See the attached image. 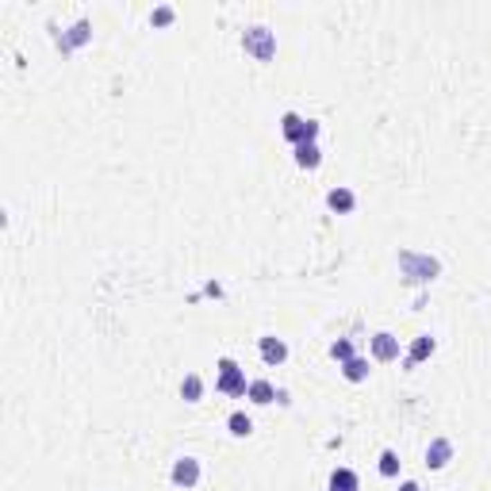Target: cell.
<instances>
[{
  "label": "cell",
  "instance_id": "obj_1",
  "mask_svg": "<svg viewBox=\"0 0 491 491\" xmlns=\"http://www.w3.org/2000/svg\"><path fill=\"white\" fill-rule=\"evenodd\" d=\"M280 131H284V139H288L292 146H303V142L319 139V123H315V119H303V116H296V111H288V116L280 119Z\"/></svg>",
  "mask_w": 491,
  "mask_h": 491
},
{
  "label": "cell",
  "instance_id": "obj_2",
  "mask_svg": "<svg viewBox=\"0 0 491 491\" xmlns=\"http://www.w3.org/2000/svg\"><path fill=\"white\" fill-rule=\"evenodd\" d=\"M215 388L223 391V395H246V391H250V380H246V373H242V368L234 365L231 357H223V361H219V380H215Z\"/></svg>",
  "mask_w": 491,
  "mask_h": 491
},
{
  "label": "cell",
  "instance_id": "obj_3",
  "mask_svg": "<svg viewBox=\"0 0 491 491\" xmlns=\"http://www.w3.org/2000/svg\"><path fill=\"white\" fill-rule=\"evenodd\" d=\"M242 46H246V54H253L258 62H269L276 54V39L269 27H250V31L242 35Z\"/></svg>",
  "mask_w": 491,
  "mask_h": 491
},
{
  "label": "cell",
  "instance_id": "obj_4",
  "mask_svg": "<svg viewBox=\"0 0 491 491\" xmlns=\"http://www.w3.org/2000/svg\"><path fill=\"white\" fill-rule=\"evenodd\" d=\"M400 265L407 269V280H434L438 276V261L434 258H422V253H403L400 258Z\"/></svg>",
  "mask_w": 491,
  "mask_h": 491
},
{
  "label": "cell",
  "instance_id": "obj_5",
  "mask_svg": "<svg viewBox=\"0 0 491 491\" xmlns=\"http://www.w3.org/2000/svg\"><path fill=\"white\" fill-rule=\"evenodd\" d=\"M173 483H177V488H184V491L196 488V483H200V461H196V457H181V461H177V465H173Z\"/></svg>",
  "mask_w": 491,
  "mask_h": 491
},
{
  "label": "cell",
  "instance_id": "obj_6",
  "mask_svg": "<svg viewBox=\"0 0 491 491\" xmlns=\"http://www.w3.org/2000/svg\"><path fill=\"white\" fill-rule=\"evenodd\" d=\"M373 357L376 361H395V357H400V338L388 334V330L376 334V338H373Z\"/></svg>",
  "mask_w": 491,
  "mask_h": 491
},
{
  "label": "cell",
  "instance_id": "obj_7",
  "mask_svg": "<svg viewBox=\"0 0 491 491\" xmlns=\"http://www.w3.org/2000/svg\"><path fill=\"white\" fill-rule=\"evenodd\" d=\"M449 457H453V441L434 438L430 445H426V465H430V468H445V465H449Z\"/></svg>",
  "mask_w": 491,
  "mask_h": 491
},
{
  "label": "cell",
  "instance_id": "obj_8",
  "mask_svg": "<svg viewBox=\"0 0 491 491\" xmlns=\"http://www.w3.org/2000/svg\"><path fill=\"white\" fill-rule=\"evenodd\" d=\"M284 357H288V346H284L280 338H273V334H265V338H261V361H265V365H280Z\"/></svg>",
  "mask_w": 491,
  "mask_h": 491
},
{
  "label": "cell",
  "instance_id": "obj_9",
  "mask_svg": "<svg viewBox=\"0 0 491 491\" xmlns=\"http://www.w3.org/2000/svg\"><path fill=\"white\" fill-rule=\"evenodd\" d=\"M326 204H330V211H338V215H350V211H353V204H357V196H353L350 188H330Z\"/></svg>",
  "mask_w": 491,
  "mask_h": 491
},
{
  "label": "cell",
  "instance_id": "obj_10",
  "mask_svg": "<svg viewBox=\"0 0 491 491\" xmlns=\"http://www.w3.org/2000/svg\"><path fill=\"white\" fill-rule=\"evenodd\" d=\"M319 161H323L319 142H303V146H296V166H300V169H319Z\"/></svg>",
  "mask_w": 491,
  "mask_h": 491
},
{
  "label": "cell",
  "instance_id": "obj_11",
  "mask_svg": "<svg viewBox=\"0 0 491 491\" xmlns=\"http://www.w3.org/2000/svg\"><path fill=\"white\" fill-rule=\"evenodd\" d=\"M434 353V338L430 334H418L415 341H411V353H407V365H418V361H426Z\"/></svg>",
  "mask_w": 491,
  "mask_h": 491
},
{
  "label": "cell",
  "instance_id": "obj_12",
  "mask_svg": "<svg viewBox=\"0 0 491 491\" xmlns=\"http://www.w3.org/2000/svg\"><path fill=\"white\" fill-rule=\"evenodd\" d=\"M246 395H250L253 403H258V407H265V403H273L276 400V388L269 380H250V391H246Z\"/></svg>",
  "mask_w": 491,
  "mask_h": 491
},
{
  "label": "cell",
  "instance_id": "obj_13",
  "mask_svg": "<svg viewBox=\"0 0 491 491\" xmlns=\"http://www.w3.org/2000/svg\"><path fill=\"white\" fill-rule=\"evenodd\" d=\"M200 395H204V380H200L196 373H188V376L181 380V400H184V403H200Z\"/></svg>",
  "mask_w": 491,
  "mask_h": 491
},
{
  "label": "cell",
  "instance_id": "obj_14",
  "mask_svg": "<svg viewBox=\"0 0 491 491\" xmlns=\"http://www.w3.org/2000/svg\"><path fill=\"white\" fill-rule=\"evenodd\" d=\"M330 491H357V472H350V468H334Z\"/></svg>",
  "mask_w": 491,
  "mask_h": 491
},
{
  "label": "cell",
  "instance_id": "obj_15",
  "mask_svg": "<svg viewBox=\"0 0 491 491\" xmlns=\"http://www.w3.org/2000/svg\"><path fill=\"white\" fill-rule=\"evenodd\" d=\"M341 373H346V380L361 384V380H368V361L365 357H350L346 365H341Z\"/></svg>",
  "mask_w": 491,
  "mask_h": 491
},
{
  "label": "cell",
  "instance_id": "obj_16",
  "mask_svg": "<svg viewBox=\"0 0 491 491\" xmlns=\"http://www.w3.org/2000/svg\"><path fill=\"white\" fill-rule=\"evenodd\" d=\"M226 426H231V434H234V438H250V434H253L250 415H242V411H234V415L226 418Z\"/></svg>",
  "mask_w": 491,
  "mask_h": 491
},
{
  "label": "cell",
  "instance_id": "obj_17",
  "mask_svg": "<svg viewBox=\"0 0 491 491\" xmlns=\"http://www.w3.org/2000/svg\"><path fill=\"white\" fill-rule=\"evenodd\" d=\"M380 476H400V453L395 449L380 453Z\"/></svg>",
  "mask_w": 491,
  "mask_h": 491
},
{
  "label": "cell",
  "instance_id": "obj_18",
  "mask_svg": "<svg viewBox=\"0 0 491 491\" xmlns=\"http://www.w3.org/2000/svg\"><path fill=\"white\" fill-rule=\"evenodd\" d=\"M330 357L346 365V361L353 357V346H350V338H338V341H334V346H330Z\"/></svg>",
  "mask_w": 491,
  "mask_h": 491
},
{
  "label": "cell",
  "instance_id": "obj_19",
  "mask_svg": "<svg viewBox=\"0 0 491 491\" xmlns=\"http://www.w3.org/2000/svg\"><path fill=\"white\" fill-rule=\"evenodd\" d=\"M150 24H154V27H166V24H173V8H169V4L154 8V12H150Z\"/></svg>",
  "mask_w": 491,
  "mask_h": 491
},
{
  "label": "cell",
  "instance_id": "obj_20",
  "mask_svg": "<svg viewBox=\"0 0 491 491\" xmlns=\"http://www.w3.org/2000/svg\"><path fill=\"white\" fill-rule=\"evenodd\" d=\"M400 491H418V483H415V480H403V483H400Z\"/></svg>",
  "mask_w": 491,
  "mask_h": 491
}]
</instances>
